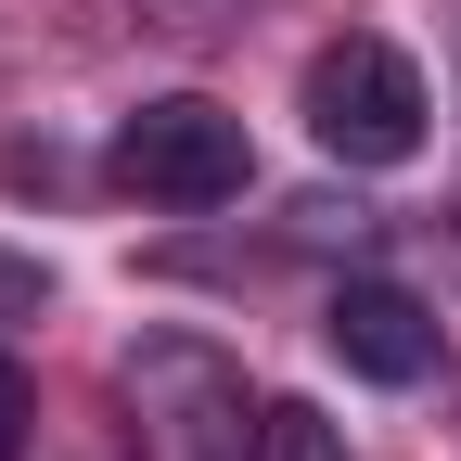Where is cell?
<instances>
[{
	"mask_svg": "<svg viewBox=\"0 0 461 461\" xmlns=\"http://www.w3.org/2000/svg\"><path fill=\"white\" fill-rule=\"evenodd\" d=\"M26 423H39V397H26L14 359H0V461H26Z\"/></svg>",
	"mask_w": 461,
	"mask_h": 461,
	"instance_id": "5b68a950",
	"label": "cell"
},
{
	"mask_svg": "<svg viewBox=\"0 0 461 461\" xmlns=\"http://www.w3.org/2000/svg\"><path fill=\"white\" fill-rule=\"evenodd\" d=\"M244 461H359V448H346V423H321L308 397H269V411H257V448H244Z\"/></svg>",
	"mask_w": 461,
	"mask_h": 461,
	"instance_id": "277c9868",
	"label": "cell"
},
{
	"mask_svg": "<svg viewBox=\"0 0 461 461\" xmlns=\"http://www.w3.org/2000/svg\"><path fill=\"white\" fill-rule=\"evenodd\" d=\"M115 193H141V205H180V218H205V205H230L257 180V141H244V115L230 103H205V90H154L141 115H115Z\"/></svg>",
	"mask_w": 461,
	"mask_h": 461,
	"instance_id": "6da1fadb",
	"label": "cell"
},
{
	"mask_svg": "<svg viewBox=\"0 0 461 461\" xmlns=\"http://www.w3.org/2000/svg\"><path fill=\"white\" fill-rule=\"evenodd\" d=\"M423 129H436V90H423V65H411L397 39H333V51H308V141H321L333 167H411Z\"/></svg>",
	"mask_w": 461,
	"mask_h": 461,
	"instance_id": "7a4b0ae2",
	"label": "cell"
},
{
	"mask_svg": "<svg viewBox=\"0 0 461 461\" xmlns=\"http://www.w3.org/2000/svg\"><path fill=\"white\" fill-rule=\"evenodd\" d=\"M321 346H333L359 384H423V372H436V308L411 295V282H333Z\"/></svg>",
	"mask_w": 461,
	"mask_h": 461,
	"instance_id": "3957f363",
	"label": "cell"
},
{
	"mask_svg": "<svg viewBox=\"0 0 461 461\" xmlns=\"http://www.w3.org/2000/svg\"><path fill=\"white\" fill-rule=\"evenodd\" d=\"M39 295H51V282H39L26 257H0V308H39Z\"/></svg>",
	"mask_w": 461,
	"mask_h": 461,
	"instance_id": "8992f818",
	"label": "cell"
}]
</instances>
